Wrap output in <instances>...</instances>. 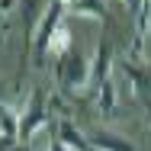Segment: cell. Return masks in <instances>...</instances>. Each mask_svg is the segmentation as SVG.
Instances as JSON below:
<instances>
[{"mask_svg": "<svg viewBox=\"0 0 151 151\" xmlns=\"http://www.w3.org/2000/svg\"><path fill=\"white\" fill-rule=\"evenodd\" d=\"M93 103H96V109H100L103 116H116V109H119V81H116V74L106 77V81L93 90Z\"/></svg>", "mask_w": 151, "mask_h": 151, "instance_id": "8992f818", "label": "cell"}, {"mask_svg": "<svg viewBox=\"0 0 151 151\" xmlns=\"http://www.w3.org/2000/svg\"><path fill=\"white\" fill-rule=\"evenodd\" d=\"M16 3H19V0H0V23L13 13V6H16Z\"/></svg>", "mask_w": 151, "mask_h": 151, "instance_id": "8fae6325", "label": "cell"}, {"mask_svg": "<svg viewBox=\"0 0 151 151\" xmlns=\"http://www.w3.org/2000/svg\"><path fill=\"white\" fill-rule=\"evenodd\" d=\"M48 151H64V148H61L58 142H52V145H48Z\"/></svg>", "mask_w": 151, "mask_h": 151, "instance_id": "7c38bea8", "label": "cell"}, {"mask_svg": "<svg viewBox=\"0 0 151 151\" xmlns=\"http://www.w3.org/2000/svg\"><path fill=\"white\" fill-rule=\"evenodd\" d=\"M0 103H3V84H0Z\"/></svg>", "mask_w": 151, "mask_h": 151, "instance_id": "4fadbf2b", "label": "cell"}, {"mask_svg": "<svg viewBox=\"0 0 151 151\" xmlns=\"http://www.w3.org/2000/svg\"><path fill=\"white\" fill-rule=\"evenodd\" d=\"M64 13H68L64 10V0H48L45 13L35 23V32H32V58H35L39 68L48 61V39H52V32L58 29V23L64 19Z\"/></svg>", "mask_w": 151, "mask_h": 151, "instance_id": "7a4b0ae2", "label": "cell"}, {"mask_svg": "<svg viewBox=\"0 0 151 151\" xmlns=\"http://www.w3.org/2000/svg\"><path fill=\"white\" fill-rule=\"evenodd\" d=\"M52 119L48 116V96L42 87H32L29 100H26V109L19 113V145H29L35 138L39 129H45V122Z\"/></svg>", "mask_w": 151, "mask_h": 151, "instance_id": "3957f363", "label": "cell"}, {"mask_svg": "<svg viewBox=\"0 0 151 151\" xmlns=\"http://www.w3.org/2000/svg\"><path fill=\"white\" fill-rule=\"evenodd\" d=\"M68 13L81 19H106V0H71Z\"/></svg>", "mask_w": 151, "mask_h": 151, "instance_id": "9c48e42d", "label": "cell"}, {"mask_svg": "<svg viewBox=\"0 0 151 151\" xmlns=\"http://www.w3.org/2000/svg\"><path fill=\"white\" fill-rule=\"evenodd\" d=\"M71 52V26L61 19L58 29L52 32V39H48V55L52 58H61V55H68Z\"/></svg>", "mask_w": 151, "mask_h": 151, "instance_id": "30bf717a", "label": "cell"}, {"mask_svg": "<svg viewBox=\"0 0 151 151\" xmlns=\"http://www.w3.org/2000/svg\"><path fill=\"white\" fill-rule=\"evenodd\" d=\"M87 138H90L93 151H135V145H132L129 138L116 135V132H93V135H87Z\"/></svg>", "mask_w": 151, "mask_h": 151, "instance_id": "ba28073f", "label": "cell"}, {"mask_svg": "<svg viewBox=\"0 0 151 151\" xmlns=\"http://www.w3.org/2000/svg\"><path fill=\"white\" fill-rule=\"evenodd\" d=\"M113 61H116V48H113V39H109V32L106 35H100V42H96V52H93V61H90V87L87 90H96L106 77H113Z\"/></svg>", "mask_w": 151, "mask_h": 151, "instance_id": "277c9868", "label": "cell"}, {"mask_svg": "<svg viewBox=\"0 0 151 151\" xmlns=\"http://www.w3.org/2000/svg\"><path fill=\"white\" fill-rule=\"evenodd\" d=\"M55 142H58L64 151H93L90 138H87L71 119H58V125H55Z\"/></svg>", "mask_w": 151, "mask_h": 151, "instance_id": "5b68a950", "label": "cell"}, {"mask_svg": "<svg viewBox=\"0 0 151 151\" xmlns=\"http://www.w3.org/2000/svg\"><path fill=\"white\" fill-rule=\"evenodd\" d=\"M55 81H58V93L64 96H77V93H84L90 87V61L84 58L81 52H68V55H61L55 58Z\"/></svg>", "mask_w": 151, "mask_h": 151, "instance_id": "6da1fadb", "label": "cell"}, {"mask_svg": "<svg viewBox=\"0 0 151 151\" xmlns=\"http://www.w3.org/2000/svg\"><path fill=\"white\" fill-rule=\"evenodd\" d=\"M148 35H151V23H148Z\"/></svg>", "mask_w": 151, "mask_h": 151, "instance_id": "5bb4252c", "label": "cell"}, {"mask_svg": "<svg viewBox=\"0 0 151 151\" xmlns=\"http://www.w3.org/2000/svg\"><path fill=\"white\" fill-rule=\"evenodd\" d=\"M0 142L3 145H19V113L6 100L0 103Z\"/></svg>", "mask_w": 151, "mask_h": 151, "instance_id": "52a82bcc", "label": "cell"}]
</instances>
